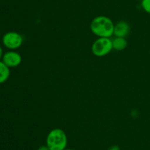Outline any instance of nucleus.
<instances>
[{"label": "nucleus", "instance_id": "obj_1", "mask_svg": "<svg viewBox=\"0 0 150 150\" xmlns=\"http://www.w3.org/2000/svg\"><path fill=\"white\" fill-rule=\"evenodd\" d=\"M114 24L110 18L105 16L95 17L90 24L92 33L98 38H111L114 35Z\"/></svg>", "mask_w": 150, "mask_h": 150}, {"label": "nucleus", "instance_id": "obj_2", "mask_svg": "<svg viewBox=\"0 0 150 150\" xmlns=\"http://www.w3.org/2000/svg\"><path fill=\"white\" fill-rule=\"evenodd\" d=\"M46 146L49 150H64L67 148V136L60 128H54L46 137Z\"/></svg>", "mask_w": 150, "mask_h": 150}, {"label": "nucleus", "instance_id": "obj_3", "mask_svg": "<svg viewBox=\"0 0 150 150\" xmlns=\"http://www.w3.org/2000/svg\"><path fill=\"white\" fill-rule=\"evenodd\" d=\"M113 49L112 40L109 38H98L92 44V51L96 57H104Z\"/></svg>", "mask_w": 150, "mask_h": 150}, {"label": "nucleus", "instance_id": "obj_4", "mask_svg": "<svg viewBox=\"0 0 150 150\" xmlns=\"http://www.w3.org/2000/svg\"><path fill=\"white\" fill-rule=\"evenodd\" d=\"M23 42V38L17 32H8L2 37V44L10 50H16L20 48Z\"/></svg>", "mask_w": 150, "mask_h": 150}, {"label": "nucleus", "instance_id": "obj_5", "mask_svg": "<svg viewBox=\"0 0 150 150\" xmlns=\"http://www.w3.org/2000/svg\"><path fill=\"white\" fill-rule=\"evenodd\" d=\"M2 62L9 68H16L22 62V57L18 52L15 50H10L4 54Z\"/></svg>", "mask_w": 150, "mask_h": 150}, {"label": "nucleus", "instance_id": "obj_6", "mask_svg": "<svg viewBox=\"0 0 150 150\" xmlns=\"http://www.w3.org/2000/svg\"><path fill=\"white\" fill-rule=\"evenodd\" d=\"M130 32V26L125 21H120L114 25V35L116 37L125 38L128 36Z\"/></svg>", "mask_w": 150, "mask_h": 150}, {"label": "nucleus", "instance_id": "obj_7", "mask_svg": "<svg viewBox=\"0 0 150 150\" xmlns=\"http://www.w3.org/2000/svg\"><path fill=\"white\" fill-rule=\"evenodd\" d=\"M112 46L113 49L117 51H122L127 46V41L125 38L116 37L114 39L112 40Z\"/></svg>", "mask_w": 150, "mask_h": 150}, {"label": "nucleus", "instance_id": "obj_8", "mask_svg": "<svg viewBox=\"0 0 150 150\" xmlns=\"http://www.w3.org/2000/svg\"><path fill=\"white\" fill-rule=\"evenodd\" d=\"M10 75V69L6 66L2 60H0V84L4 83L9 79Z\"/></svg>", "mask_w": 150, "mask_h": 150}, {"label": "nucleus", "instance_id": "obj_9", "mask_svg": "<svg viewBox=\"0 0 150 150\" xmlns=\"http://www.w3.org/2000/svg\"><path fill=\"white\" fill-rule=\"evenodd\" d=\"M142 7L146 13L150 14V0H142Z\"/></svg>", "mask_w": 150, "mask_h": 150}, {"label": "nucleus", "instance_id": "obj_10", "mask_svg": "<svg viewBox=\"0 0 150 150\" xmlns=\"http://www.w3.org/2000/svg\"><path fill=\"white\" fill-rule=\"evenodd\" d=\"M108 150H121V149H120V148L119 146L113 145V146H111V147H109Z\"/></svg>", "mask_w": 150, "mask_h": 150}, {"label": "nucleus", "instance_id": "obj_11", "mask_svg": "<svg viewBox=\"0 0 150 150\" xmlns=\"http://www.w3.org/2000/svg\"><path fill=\"white\" fill-rule=\"evenodd\" d=\"M38 150H49L48 147L46 145H42L38 148Z\"/></svg>", "mask_w": 150, "mask_h": 150}, {"label": "nucleus", "instance_id": "obj_12", "mask_svg": "<svg viewBox=\"0 0 150 150\" xmlns=\"http://www.w3.org/2000/svg\"><path fill=\"white\" fill-rule=\"evenodd\" d=\"M4 51H3L2 47L0 46V60H2V57H3V56H4Z\"/></svg>", "mask_w": 150, "mask_h": 150}, {"label": "nucleus", "instance_id": "obj_13", "mask_svg": "<svg viewBox=\"0 0 150 150\" xmlns=\"http://www.w3.org/2000/svg\"><path fill=\"white\" fill-rule=\"evenodd\" d=\"M64 150H76V149H67V148H66L65 149H64Z\"/></svg>", "mask_w": 150, "mask_h": 150}, {"label": "nucleus", "instance_id": "obj_14", "mask_svg": "<svg viewBox=\"0 0 150 150\" xmlns=\"http://www.w3.org/2000/svg\"><path fill=\"white\" fill-rule=\"evenodd\" d=\"M138 1H142V0H138Z\"/></svg>", "mask_w": 150, "mask_h": 150}]
</instances>
